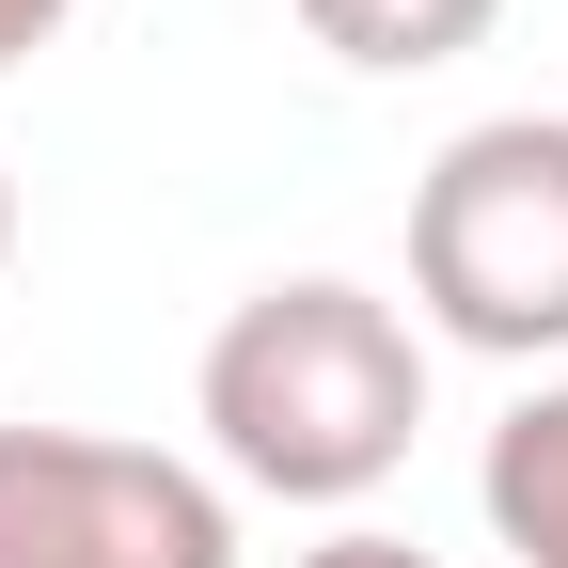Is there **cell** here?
<instances>
[{"label":"cell","mask_w":568,"mask_h":568,"mask_svg":"<svg viewBox=\"0 0 568 568\" xmlns=\"http://www.w3.org/2000/svg\"><path fill=\"white\" fill-rule=\"evenodd\" d=\"M190 410H205L237 489H268V506H364L426 426V332L347 268H284L205 332Z\"/></svg>","instance_id":"obj_1"},{"label":"cell","mask_w":568,"mask_h":568,"mask_svg":"<svg viewBox=\"0 0 568 568\" xmlns=\"http://www.w3.org/2000/svg\"><path fill=\"white\" fill-rule=\"evenodd\" d=\"M410 301H426V332L489 347V364H552L568 347V111H489L426 159Z\"/></svg>","instance_id":"obj_2"},{"label":"cell","mask_w":568,"mask_h":568,"mask_svg":"<svg viewBox=\"0 0 568 568\" xmlns=\"http://www.w3.org/2000/svg\"><path fill=\"white\" fill-rule=\"evenodd\" d=\"M0 568H237V506L111 426H0Z\"/></svg>","instance_id":"obj_3"},{"label":"cell","mask_w":568,"mask_h":568,"mask_svg":"<svg viewBox=\"0 0 568 568\" xmlns=\"http://www.w3.org/2000/svg\"><path fill=\"white\" fill-rule=\"evenodd\" d=\"M474 506H489V537H506L521 568H568V379H537L506 426H489Z\"/></svg>","instance_id":"obj_4"},{"label":"cell","mask_w":568,"mask_h":568,"mask_svg":"<svg viewBox=\"0 0 568 568\" xmlns=\"http://www.w3.org/2000/svg\"><path fill=\"white\" fill-rule=\"evenodd\" d=\"M489 17H506V0H301V32L332 63H364V80H426V63L489 48Z\"/></svg>","instance_id":"obj_5"},{"label":"cell","mask_w":568,"mask_h":568,"mask_svg":"<svg viewBox=\"0 0 568 568\" xmlns=\"http://www.w3.org/2000/svg\"><path fill=\"white\" fill-rule=\"evenodd\" d=\"M301 568H443V552H410V537H379V521H332Z\"/></svg>","instance_id":"obj_6"},{"label":"cell","mask_w":568,"mask_h":568,"mask_svg":"<svg viewBox=\"0 0 568 568\" xmlns=\"http://www.w3.org/2000/svg\"><path fill=\"white\" fill-rule=\"evenodd\" d=\"M63 17H80V0H0V80H17L32 48H63Z\"/></svg>","instance_id":"obj_7"},{"label":"cell","mask_w":568,"mask_h":568,"mask_svg":"<svg viewBox=\"0 0 568 568\" xmlns=\"http://www.w3.org/2000/svg\"><path fill=\"white\" fill-rule=\"evenodd\" d=\"M0 268H17V174H0Z\"/></svg>","instance_id":"obj_8"}]
</instances>
